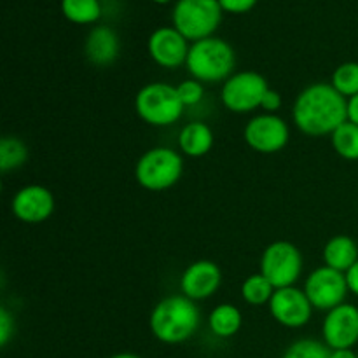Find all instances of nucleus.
I'll return each mask as SVG.
<instances>
[{
    "label": "nucleus",
    "mask_w": 358,
    "mask_h": 358,
    "mask_svg": "<svg viewBox=\"0 0 358 358\" xmlns=\"http://www.w3.org/2000/svg\"><path fill=\"white\" fill-rule=\"evenodd\" d=\"M294 124L308 136H331L348 121V100L331 83H313L297 94Z\"/></svg>",
    "instance_id": "obj_1"
},
{
    "label": "nucleus",
    "mask_w": 358,
    "mask_h": 358,
    "mask_svg": "<svg viewBox=\"0 0 358 358\" xmlns=\"http://www.w3.org/2000/svg\"><path fill=\"white\" fill-rule=\"evenodd\" d=\"M201 313L196 301L184 294H175L161 299L154 306L149 327L154 338L164 345H180L189 341L199 329Z\"/></svg>",
    "instance_id": "obj_2"
},
{
    "label": "nucleus",
    "mask_w": 358,
    "mask_h": 358,
    "mask_svg": "<svg viewBox=\"0 0 358 358\" xmlns=\"http://www.w3.org/2000/svg\"><path fill=\"white\" fill-rule=\"evenodd\" d=\"M185 66L192 79L199 83H226L234 73L236 52L229 42L213 35L192 42Z\"/></svg>",
    "instance_id": "obj_3"
},
{
    "label": "nucleus",
    "mask_w": 358,
    "mask_h": 358,
    "mask_svg": "<svg viewBox=\"0 0 358 358\" xmlns=\"http://www.w3.org/2000/svg\"><path fill=\"white\" fill-rule=\"evenodd\" d=\"M185 105L178 96L177 86L168 83H150L136 93L135 110L150 126H171L182 117Z\"/></svg>",
    "instance_id": "obj_4"
},
{
    "label": "nucleus",
    "mask_w": 358,
    "mask_h": 358,
    "mask_svg": "<svg viewBox=\"0 0 358 358\" xmlns=\"http://www.w3.org/2000/svg\"><path fill=\"white\" fill-rule=\"evenodd\" d=\"M184 173V159L168 147H154L140 156L135 166V178L147 191H166L173 187Z\"/></svg>",
    "instance_id": "obj_5"
},
{
    "label": "nucleus",
    "mask_w": 358,
    "mask_h": 358,
    "mask_svg": "<svg viewBox=\"0 0 358 358\" xmlns=\"http://www.w3.org/2000/svg\"><path fill=\"white\" fill-rule=\"evenodd\" d=\"M219 0H177L171 13L173 27L187 41L198 42L213 37L222 21Z\"/></svg>",
    "instance_id": "obj_6"
},
{
    "label": "nucleus",
    "mask_w": 358,
    "mask_h": 358,
    "mask_svg": "<svg viewBox=\"0 0 358 358\" xmlns=\"http://www.w3.org/2000/svg\"><path fill=\"white\" fill-rule=\"evenodd\" d=\"M275 289L294 287L303 275V254L294 243L273 241L261 255V271Z\"/></svg>",
    "instance_id": "obj_7"
},
{
    "label": "nucleus",
    "mask_w": 358,
    "mask_h": 358,
    "mask_svg": "<svg viewBox=\"0 0 358 358\" xmlns=\"http://www.w3.org/2000/svg\"><path fill=\"white\" fill-rule=\"evenodd\" d=\"M268 90L269 84L264 76L254 70H241L234 72L222 84L220 100L227 110L234 114H248L255 108H261L262 98Z\"/></svg>",
    "instance_id": "obj_8"
},
{
    "label": "nucleus",
    "mask_w": 358,
    "mask_h": 358,
    "mask_svg": "<svg viewBox=\"0 0 358 358\" xmlns=\"http://www.w3.org/2000/svg\"><path fill=\"white\" fill-rule=\"evenodd\" d=\"M303 290L311 306L322 311H331L336 306H341L350 292L345 273L336 271L325 264L310 273Z\"/></svg>",
    "instance_id": "obj_9"
},
{
    "label": "nucleus",
    "mask_w": 358,
    "mask_h": 358,
    "mask_svg": "<svg viewBox=\"0 0 358 358\" xmlns=\"http://www.w3.org/2000/svg\"><path fill=\"white\" fill-rule=\"evenodd\" d=\"M243 138L252 150L275 154L285 149L290 138V128L285 119L276 114H259L247 122Z\"/></svg>",
    "instance_id": "obj_10"
},
{
    "label": "nucleus",
    "mask_w": 358,
    "mask_h": 358,
    "mask_svg": "<svg viewBox=\"0 0 358 358\" xmlns=\"http://www.w3.org/2000/svg\"><path fill=\"white\" fill-rule=\"evenodd\" d=\"M315 308L311 306L306 292L297 287L276 289L269 301V313L287 329H301L311 320Z\"/></svg>",
    "instance_id": "obj_11"
},
{
    "label": "nucleus",
    "mask_w": 358,
    "mask_h": 358,
    "mask_svg": "<svg viewBox=\"0 0 358 358\" xmlns=\"http://www.w3.org/2000/svg\"><path fill=\"white\" fill-rule=\"evenodd\" d=\"M189 44L187 38L175 27H161L150 34L147 41V51L152 62L163 69L175 70L187 62Z\"/></svg>",
    "instance_id": "obj_12"
},
{
    "label": "nucleus",
    "mask_w": 358,
    "mask_h": 358,
    "mask_svg": "<svg viewBox=\"0 0 358 358\" xmlns=\"http://www.w3.org/2000/svg\"><path fill=\"white\" fill-rule=\"evenodd\" d=\"M324 343L331 350L353 348L358 343V308L343 303L327 311L322 324Z\"/></svg>",
    "instance_id": "obj_13"
},
{
    "label": "nucleus",
    "mask_w": 358,
    "mask_h": 358,
    "mask_svg": "<svg viewBox=\"0 0 358 358\" xmlns=\"http://www.w3.org/2000/svg\"><path fill=\"white\" fill-rule=\"evenodd\" d=\"M55 196L48 187L38 184L24 185L14 194L10 208L14 217L24 224H42L55 212Z\"/></svg>",
    "instance_id": "obj_14"
},
{
    "label": "nucleus",
    "mask_w": 358,
    "mask_h": 358,
    "mask_svg": "<svg viewBox=\"0 0 358 358\" xmlns=\"http://www.w3.org/2000/svg\"><path fill=\"white\" fill-rule=\"evenodd\" d=\"M222 283V271L213 261H196L185 268L180 276V294L192 301L212 297Z\"/></svg>",
    "instance_id": "obj_15"
},
{
    "label": "nucleus",
    "mask_w": 358,
    "mask_h": 358,
    "mask_svg": "<svg viewBox=\"0 0 358 358\" xmlns=\"http://www.w3.org/2000/svg\"><path fill=\"white\" fill-rule=\"evenodd\" d=\"M121 51L117 31L107 24H98L87 34L84 42V55L94 66H108L117 59Z\"/></svg>",
    "instance_id": "obj_16"
},
{
    "label": "nucleus",
    "mask_w": 358,
    "mask_h": 358,
    "mask_svg": "<svg viewBox=\"0 0 358 358\" xmlns=\"http://www.w3.org/2000/svg\"><path fill=\"white\" fill-rule=\"evenodd\" d=\"M178 147L189 157H203L212 150L213 131L201 121H192L178 133Z\"/></svg>",
    "instance_id": "obj_17"
},
{
    "label": "nucleus",
    "mask_w": 358,
    "mask_h": 358,
    "mask_svg": "<svg viewBox=\"0 0 358 358\" xmlns=\"http://www.w3.org/2000/svg\"><path fill=\"white\" fill-rule=\"evenodd\" d=\"M358 261V245L346 234L332 236L324 247V262L336 271L346 273Z\"/></svg>",
    "instance_id": "obj_18"
},
{
    "label": "nucleus",
    "mask_w": 358,
    "mask_h": 358,
    "mask_svg": "<svg viewBox=\"0 0 358 358\" xmlns=\"http://www.w3.org/2000/svg\"><path fill=\"white\" fill-rule=\"evenodd\" d=\"M241 324H243L241 311L234 304L229 303L219 304V306L213 308L208 318L210 331L220 339H229L236 336L240 332Z\"/></svg>",
    "instance_id": "obj_19"
},
{
    "label": "nucleus",
    "mask_w": 358,
    "mask_h": 358,
    "mask_svg": "<svg viewBox=\"0 0 358 358\" xmlns=\"http://www.w3.org/2000/svg\"><path fill=\"white\" fill-rule=\"evenodd\" d=\"M62 13L70 23L93 24L101 17L100 0H62Z\"/></svg>",
    "instance_id": "obj_20"
},
{
    "label": "nucleus",
    "mask_w": 358,
    "mask_h": 358,
    "mask_svg": "<svg viewBox=\"0 0 358 358\" xmlns=\"http://www.w3.org/2000/svg\"><path fill=\"white\" fill-rule=\"evenodd\" d=\"M28 161V147L17 136H3L0 140V170L3 173L20 170Z\"/></svg>",
    "instance_id": "obj_21"
},
{
    "label": "nucleus",
    "mask_w": 358,
    "mask_h": 358,
    "mask_svg": "<svg viewBox=\"0 0 358 358\" xmlns=\"http://www.w3.org/2000/svg\"><path fill=\"white\" fill-rule=\"evenodd\" d=\"M275 290L276 289L271 285V282L262 273H255V275L247 276L245 282L241 283V297L250 306H264V304H269Z\"/></svg>",
    "instance_id": "obj_22"
},
{
    "label": "nucleus",
    "mask_w": 358,
    "mask_h": 358,
    "mask_svg": "<svg viewBox=\"0 0 358 358\" xmlns=\"http://www.w3.org/2000/svg\"><path fill=\"white\" fill-rule=\"evenodd\" d=\"M332 149L346 161H358V126L346 121L331 135Z\"/></svg>",
    "instance_id": "obj_23"
},
{
    "label": "nucleus",
    "mask_w": 358,
    "mask_h": 358,
    "mask_svg": "<svg viewBox=\"0 0 358 358\" xmlns=\"http://www.w3.org/2000/svg\"><path fill=\"white\" fill-rule=\"evenodd\" d=\"M331 84L346 100H350V98L358 94V62L341 63L332 72Z\"/></svg>",
    "instance_id": "obj_24"
},
{
    "label": "nucleus",
    "mask_w": 358,
    "mask_h": 358,
    "mask_svg": "<svg viewBox=\"0 0 358 358\" xmlns=\"http://www.w3.org/2000/svg\"><path fill=\"white\" fill-rule=\"evenodd\" d=\"M282 358H331V348L317 339H297L285 350Z\"/></svg>",
    "instance_id": "obj_25"
},
{
    "label": "nucleus",
    "mask_w": 358,
    "mask_h": 358,
    "mask_svg": "<svg viewBox=\"0 0 358 358\" xmlns=\"http://www.w3.org/2000/svg\"><path fill=\"white\" fill-rule=\"evenodd\" d=\"M178 96H180L182 103L185 107H191V105H198L199 101L205 96V87H203V83L196 79H185L182 80L177 86Z\"/></svg>",
    "instance_id": "obj_26"
},
{
    "label": "nucleus",
    "mask_w": 358,
    "mask_h": 358,
    "mask_svg": "<svg viewBox=\"0 0 358 358\" xmlns=\"http://www.w3.org/2000/svg\"><path fill=\"white\" fill-rule=\"evenodd\" d=\"M14 332H16V322H14V317L2 308L0 310V346L6 348L9 345L10 339L14 338Z\"/></svg>",
    "instance_id": "obj_27"
},
{
    "label": "nucleus",
    "mask_w": 358,
    "mask_h": 358,
    "mask_svg": "<svg viewBox=\"0 0 358 358\" xmlns=\"http://www.w3.org/2000/svg\"><path fill=\"white\" fill-rule=\"evenodd\" d=\"M259 0H219L224 13L231 14H245L257 6Z\"/></svg>",
    "instance_id": "obj_28"
},
{
    "label": "nucleus",
    "mask_w": 358,
    "mask_h": 358,
    "mask_svg": "<svg viewBox=\"0 0 358 358\" xmlns=\"http://www.w3.org/2000/svg\"><path fill=\"white\" fill-rule=\"evenodd\" d=\"M280 107H282V94H280L278 91L269 87L268 93H266L264 98H262L261 108L266 112V114H275Z\"/></svg>",
    "instance_id": "obj_29"
},
{
    "label": "nucleus",
    "mask_w": 358,
    "mask_h": 358,
    "mask_svg": "<svg viewBox=\"0 0 358 358\" xmlns=\"http://www.w3.org/2000/svg\"><path fill=\"white\" fill-rule=\"evenodd\" d=\"M345 275H346V282H348L350 292L358 297V261L345 273Z\"/></svg>",
    "instance_id": "obj_30"
},
{
    "label": "nucleus",
    "mask_w": 358,
    "mask_h": 358,
    "mask_svg": "<svg viewBox=\"0 0 358 358\" xmlns=\"http://www.w3.org/2000/svg\"><path fill=\"white\" fill-rule=\"evenodd\" d=\"M348 121L358 126V94L348 100Z\"/></svg>",
    "instance_id": "obj_31"
},
{
    "label": "nucleus",
    "mask_w": 358,
    "mask_h": 358,
    "mask_svg": "<svg viewBox=\"0 0 358 358\" xmlns=\"http://www.w3.org/2000/svg\"><path fill=\"white\" fill-rule=\"evenodd\" d=\"M331 358H358V353L353 352V348L331 350Z\"/></svg>",
    "instance_id": "obj_32"
},
{
    "label": "nucleus",
    "mask_w": 358,
    "mask_h": 358,
    "mask_svg": "<svg viewBox=\"0 0 358 358\" xmlns=\"http://www.w3.org/2000/svg\"><path fill=\"white\" fill-rule=\"evenodd\" d=\"M108 358H142V357L135 355V353H115V355H112Z\"/></svg>",
    "instance_id": "obj_33"
},
{
    "label": "nucleus",
    "mask_w": 358,
    "mask_h": 358,
    "mask_svg": "<svg viewBox=\"0 0 358 358\" xmlns=\"http://www.w3.org/2000/svg\"><path fill=\"white\" fill-rule=\"evenodd\" d=\"M152 2H156V3H168V2H171V0H152Z\"/></svg>",
    "instance_id": "obj_34"
}]
</instances>
